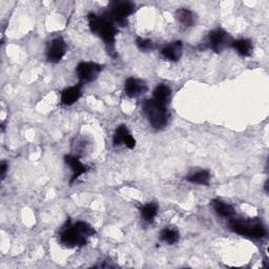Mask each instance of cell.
Listing matches in <instances>:
<instances>
[{"label": "cell", "instance_id": "cell-22", "mask_svg": "<svg viewBox=\"0 0 269 269\" xmlns=\"http://www.w3.org/2000/svg\"><path fill=\"white\" fill-rule=\"evenodd\" d=\"M136 43H137L138 49L142 52H148V51H152L154 49V43H153L152 40L138 38Z\"/></svg>", "mask_w": 269, "mask_h": 269}, {"label": "cell", "instance_id": "cell-8", "mask_svg": "<svg viewBox=\"0 0 269 269\" xmlns=\"http://www.w3.org/2000/svg\"><path fill=\"white\" fill-rule=\"evenodd\" d=\"M61 242L69 246V247H74V246H83L86 243V238L78 233V230L74 226L65 228L61 233Z\"/></svg>", "mask_w": 269, "mask_h": 269}, {"label": "cell", "instance_id": "cell-6", "mask_svg": "<svg viewBox=\"0 0 269 269\" xmlns=\"http://www.w3.org/2000/svg\"><path fill=\"white\" fill-rule=\"evenodd\" d=\"M101 71L102 65L95 62H80L77 65V75L83 83H88L97 79Z\"/></svg>", "mask_w": 269, "mask_h": 269}, {"label": "cell", "instance_id": "cell-11", "mask_svg": "<svg viewBox=\"0 0 269 269\" xmlns=\"http://www.w3.org/2000/svg\"><path fill=\"white\" fill-rule=\"evenodd\" d=\"M65 162H66V164H69V166L71 167V169L74 173L71 182H74L75 180H76V179H78L81 175H83L86 171V166L83 163H81V161L77 158V157L71 156V155L66 156Z\"/></svg>", "mask_w": 269, "mask_h": 269}, {"label": "cell", "instance_id": "cell-16", "mask_svg": "<svg viewBox=\"0 0 269 269\" xmlns=\"http://www.w3.org/2000/svg\"><path fill=\"white\" fill-rule=\"evenodd\" d=\"M213 206L216 214L220 215L223 218H231L235 215V209L227 203H224L221 200H214Z\"/></svg>", "mask_w": 269, "mask_h": 269}, {"label": "cell", "instance_id": "cell-2", "mask_svg": "<svg viewBox=\"0 0 269 269\" xmlns=\"http://www.w3.org/2000/svg\"><path fill=\"white\" fill-rule=\"evenodd\" d=\"M230 228L243 237L261 239L266 236L263 224L259 220H231Z\"/></svg>", "mask_w": 269, "mask_h": 269}, {"label": "cell", "instance_id": "cell-1", "mask_svg": "<svg viewBox=\"0 0 269 269\" xmlns=\"http://www.w3.org/2000/svg\"><path fill=\"white\" fill-rule=\"evenodd\" d=\"M88 25L92 32L99 35L102 40L106 42L108 48L113 51L115 47L117 28L114 26L109 16H97L95 14H91L88 16Z\"/></svg>", "mask_w": 269, "mask_h": 269}, {"label": "cell", "instance_id": "cell-5", "mask_svg": "<svg viewBox=\"0 0 269 269\" xmlns=\"http://www.w3.org/2000/svg\"><path fill=\"white\" fill-rule=\"evenodd\" d=\"M208 39L211 48L215 53H221V52H223L228 46H231V43H233L230 35L222 28H216L215 31H212L209 33Z\"/></svg>", "mask_w": 269, "mask_h": 269}, {"label": "cell", "instance_id": "cell-7", "mask_svg": "<svg viewBox=\"0 0 269 269\" xmlns=\"http://www.w3.org/2000/svg\"><path fill=\"white\" fill-rule=\"evenodd\" d=\"M66 53V43L65 41L58 37L54 40H52L49 44V48L47 51V57L50 62L57 63L61 60L63 56Z\"/></svg>", "mask_w": 269, "mask_h": 269}, {"label": "cell", "instance_id": "cell-10", "mask_svg": "<svg viewBox=\"0 0 269 269\" xmlns=\"http://www.w3.org/2000/svg\"><path fill=\"white\" fill-rule=\"evenodd\" d=\"M183 53V44L181 41H174L161 51L162 56L170 61H178Z\"/></svg>", "mask_w": 269, "mask_h": 269}, {"label": "cell", "instance_id": "cell-23", "mask_svg": "<svg viewBox=\"0 0 269 269\" xmlns=\"http://www.w3.org/2000/svg\"><path fill=\"white\" fill-rule=\"evenodd\" d=\"M6 168H7V165H6V163L2 162V164H1V177H2V178H4V176H5V173H6Z\"/></svg>", "mask_w": 269, "mask_h": 269}, {"label": "cell", "instance_id": "cell-9", "mask_svg": "<svg viewBox=\"0 0 269 269\" xmlns=\"http://www.w3.org/2000/svg\"><path fill=\"white\" fill-rule=\"evenodd\" d=\"M124 91L131 98H137L147 91V85L143 80L131 77L125 80Z\"/></svg>", "mask_w": 269, "mask_h": 269}, {"label": "cell", "instance_id": "cell-13", "mask_svg": "<svg viewBox=\"0 0 269 269\" xmlns=\"http://www.w3.org/2000/svg\"><path fill=\"white\" fill-rule=\"evenodd\" d=\"M81 96L80 86H72L64 89L61 95V102L64 106H72L75 102H77Z\"/></svg>", "mask_w": 269, "mask_h": 269}, {"label": "cell", "instance_id": "cell-20", "mask_svg": "<svg viewBox=\"0 0 269 269\" xmlns=\"http://www.w3.org/2000/svg\"><path fill=\"white\" fill-rule=\"evenodd\" d=\"M130 132L128 130V128H126L125 125H120L119 128L116 130L115 132V134H114V139H113V142H114V145H121L124 143L125 139L129 137Z\"/></svg>", "mask_w": 269, "mask_h": 269}, {"label": "cell", "instance_id": "cell-21", "mask_svg": "<svg viewBox=\"0 0 269 269\" xmlns=\"http://www.w3.org/2000/svg\"><path fill=\"white\" fill-rule=\"evenodd\" d=\"M74 227L78 230V233L83 237H91L95 235V229L85 222H77Z\"/></svg>", "mask_w": 269, "mask_h": 269}, {"label": "cell", "instance_id": "cell-19", "mask_svg": "<svg viewBox=\"0 0 269 269\" xmlns=\"http://www.w3.org/2000/svg\"><path fill=\"white\" fill-rule=\"evenodd\" d=\"M161 240L164 241L165 243L169 244V245H173L175 243L178 242L179 240V234L178 231L174 228H165L162 230L161 233Z\"/></svg>", "mask_w": 269, "mask_h": 269}, {"label": "cell", "instance_id": "cell-3", "mask_svg": "<svg viewBox=\"0 0 269 269\" xmlns=\"http://www.w3.org/2000/svg\"><path fill=\"white\" fill-rule=\"evenodd\" d=\"M142 108H143L149 123L154 129L162 130L167 125L168 114L165 107H161L153 99H149L143 103Z\"/></svg>", "mask_w": 269, "mask_h": 269}, {"label": "cell", "instance_id": "cell-12", "mask_svg": "<svg viewBox=\"0 0 269 269\" xmlns=\"http://www.w3.org/2000/svg\"><path fill=\"white\" fill-rule=\"evenodd\" d=\"M170 94H171V91L167 85L160 84L157 86L154 91V99L153 100L156 103H158L159 106L166 108L168 100L170 98Z\"/></svg>", "mask_w": 269, "mask_h": 269}, {"label": "cell", "instance_id": "cell-14", "mask_svg": "<svg viewBox=\"0 0 269 269\" xmlns=\"http://www.w3.org/2000/svg\"><path fill=\"white\" fill-rule=\"evenodd\" d=\"M176 16L178 21L184 27H192L196 25L197 15L188 9L178 10L176 12Z\"/></svg>", "mask_w": 269, "mask_h": 269}, {"label": "cell", "instance_id": "cell-17", "mask_svg": "<svg viewBox=\"0 0 269 269\" xmlns=\"http://www.w3.org/2000/svg\"><path fill=\"white\" fill-rule=\"evenodd\" d=\"M209 180H211V175H209L207 170H199L188 177V182L200 185H207Z\"/></svg>", "mask_w": 269, "mask_h": 269}, {"label": "cell", "instance_id": "cell-4", "mask_svg": "<svg viewBox=\"0 0 269 269\" xmlns=\"http://www.w3.org/2000/svg\"><path fill=\"white\" fill-rule=\"evenodd\" d=\"M134 11V3L130 1H115L111 3V11L108 14L111 21L120 26L126 25V18Z\"/></svg>", "mask_w": 269, "mask_h": 269}, {"label": "cell", "instance_id": "cell-18", "mask_svg": "<svg viewBox=\"0 0 269 269\" xmlns=\"http://www.w3.org/2000/svg\"><path fill=\"white\" fill-rule=\"evenodd\" d=\"M157 214H158V206L155 203H148L141 208L142 218L148 223H152L155 220Z\"/></svg>", "mask_w": 269, "mask_h": 269}, {"label": "cell", "instance_id": "cell-15", "mask_svg": "<svg viewBox=\"0 0 269 269\" xmlns=\"http://www.w3.org/2000/svg\"><path fill=\"white\" fill-rule=\"evenodd\" d=\"M231 47H233L239 55L242 57H248L252 53V43L248 39H239L236 41H233L231 43Z\"/></svg>", "mask_w": 269, "mask_h": 269}]
</instances>
